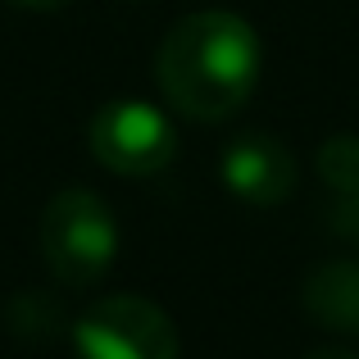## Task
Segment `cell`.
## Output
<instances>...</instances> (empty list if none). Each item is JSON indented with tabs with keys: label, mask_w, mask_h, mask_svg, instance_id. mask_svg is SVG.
<instances>
[{
	"label": "cell",
	"mask_w": 359,
	"mask_h": 359,
	"mask_svg": "<svg viewBox=\"0 0 359 359\" xmlns=\"http://www.w3.org/2000/svg\"><path fill=\"white\" fill-rule=\"evenodd\" d=\"M87 146L109 173L155 177L177 159V128L150 100H105L87 123Z\"/></svg>",
	"instance_id": "3957f363"
},
{
	"label": "cell",
	"mask_w": 359,
	"mask_h": 359,
	"mask_svg": "<svg viewBox=\"0 0 359 359\" xmlns=\"http://www.w3.org/2000/svg\"><path fill=\"white\" fill-rule=\"evenodd\" d=\"M300 300L318 327L359 337V259H323L305 278Z\"/></svg>",
	"instance_id": "8992f818"
},
{
	"label": "cell",
	"mask_w": 359,
	"mask_h": 359,
	"mask_svg": "<svg viewBox=\"0 0 359 359\" xmlns=\"http://www.w3.org/2000/svg\"><path fill=\"white\" fill-rule=\"evenodd\" d=\"M259 36L232 9H196L164 32L155 55L159 96L191 123L232 118L259 82Z\"/></svg>",
	"instance_id": "6da1fadb"
},
{
	"label": "cell",
	"mask_w": 359,
	"mask_h": 359,
	"mask_svg": "<svg viewBox=\"0 0 359 359\" xmlns=\"http://www.w3.org/2000/svg\"><path fill=\"white\" fill-rule=\"evenodd\" d=\"M219 173H223V187L241 205H255V210H273L296 191V155L269 132L232 137L223 146Z\"/></svg>",
	"instance_id": "5b68a950"
},
{
	"label": "cell",
	"mask_w": 359,
	"mask_h": 359,
	"mask_svg": "<svg viewBox=\"0 0 359 359\" xmlns=\"http://www.w3.org/2000/svg\"><path fill=\"white\" fill-rule=\"evenodd\" d=\"M305 359H359V355L346 351V346H318V351H309Z\"/></svg>",
	"instance_id": "ba28073f"
},
{
	"label": "cell",
	"mask_w": 359,
	"mask_h": 359,
	"mask_svg": "<svg viewBox=\"0 0 359 359\" xmlns=\"http://www.w3.org/2000/svg\"><path fill=\"white\" fill-rule=\"evenodd\" d=\"M78 359H177V327L146 296H100L73 323Z\"/></svg>",
	"instance_id": "277c9868"
},
{
	"label": "cell",
	"mask_w": 359,
	"mask_h": 359,
	"mask_svg": "<svg viewBox=\"0 0 359 359\" xmlns=\"http://www.w3.org/2000/svg\"><path fill=\"white\" fill-rule=\"evenodd\" d=\"M318 177L332 191V228L359 241V137H327L318 150Z\"/></svg>",
	"instance_id": "52a82bcc"
},
{
	"label": "cell",
	"mask_w": 359,
	"mask_h": 359,
	"mask_svg": "<svg viewBox=\"0 0 359 359\" xmlns=\"http://www.w3.org/2000/svg\"><path fill=\"white\" fill-rule=\"evenodd\" d=\"M41 259L55 282L87 291L105 282L118 259V223L109 205L87 187H69L41 210Z\"/></svg>",
	"instance_id": "7a4b0ae2"
},
{
	"label": "cell",
	"mask_w": 359,
	"mask_h": 359,
	"mask_svg": "<svg viewBox=\"0 0 359 359\" xmlns=\"http://www.w3.org/2000/svg\"><path fill=\"white\" fill-rule=\"evenodd\" d=\"M14 5H23V9H60V5H69V0H14Z\"/></svg>",
	"instance_id": "9c48e42d"
}]
</instances>
